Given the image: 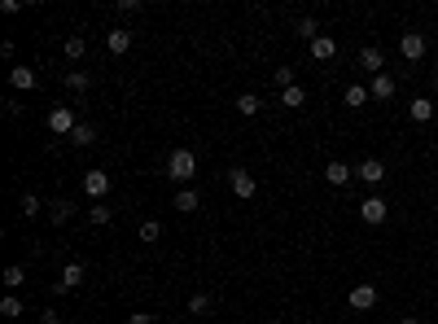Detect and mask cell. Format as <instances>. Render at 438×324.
<instances>
[{
	"label": "cell",
	"instance_id": "obj_1",
	"mask_svg": "<svg viewBox=\"0 0 438 324\" xmlns=\"http://www.w3.org/2000/svg\"><path fill=\"white\" fill-rule=\"evenodd\" d=\"M167 175L175 184H188V180L197 175V153L193 149H171L167 153Z\"/></svg>",
	"mask_w": 438,
	"mask_h": 324
},
{
	"label": "cell",
	"instance_id": "obj_2",
	"mask_svg": "<svg viewBox=\"0 0 438 324\" xmlns=\"http://www.w3.org/2000/svg\"><path fill=\"white\" fill-rule=\"evenodd\" d=\"M75 127H79V118H75L70 105H53V110H49V131H57V136L70 140V131H75Z\"/></svg>",
	"mask_w": 438,
	"mask_h": 324
},
{
	"label": "cell",
	"instance_id": "obj_3",
	"mask_svg": "<svg viewBox=\"0 0 438 324\" xmlns=\"http://www.w3.org/2000/svg\"><path fill=\"white\" fill-rule=\"evenodd\" d=\"M228 188H232V193H237V197H241V202H250V197L259 193V184H254V175H250V171H245V166H232V171H228Z\"/></svg>",
	"mask_w": 438,
	"mask_h": 324
},
{
	"label": "cell",
	"instance_id": "obj_4",
	"mask_svg": "<svg viewBox=\"0 0 438 324\" xmlns=\"http://www.w3.org/2000/svg\"><path fill=\"white\" fill-rule=\"evenodd\" d=\"M84 193L92 202H105V193H110V175L101 171V166H92V171H84Z\"/></svg>",
	"mask_w": 438,
	"mask_h": 324
},
{
	"label": "cell",
	"instance_id": "obj_5",
	"mask_svg": "<svg viewBox=\"0 0 438 324\" xmlns=\"http://www.w3.org/2000/svg\"><path fill=\"white\" fill-rule=\"evenodd\" d=\"M355 180H364L369 188H377V184L386 180V162H382V158H364L360 166H355Z\"/></svg>",
	"mask_w": 438,
	"mask_h": 324
},
{
	"label": "cell",
	"instance_id": "obj_6",
	"mask_svg": "<svg viewBox=\"0 0 438 324\" xmlns=\"http://www.w3.org/2000/svg\"><path fill=\"white\" fill-rule=\"evenodd\" d=\"M386 215H390V206H386V202L377 197V193L360 202V219H364V224H373V228H377V224H386Z\"/></svg>",
	"mask_w": 438,
	"mask_h": 324
},
{
	"label": "cell",
	"instance_id": "obj_7",
	"mask_svg": "<svg viewBox=\"0 0 438 324\" xmlns=\"http://www.w3.org/2000/svg\"><path fill=\"white\" fill-rule=\"evenodd\" d=\"M399 53H404L408 62H421V57H425V35H421V31L399 35Z\"/></svg>",
	"mask_w": 438,
	"mask_h": 324
},
{
	"label": "cell",
	"instance_id": "obj_8",
	"mask_svg": "<svg viewBox=\"0 0 438 324\" xmlns=\"http://www.w3.org/2000/svg\"><path fill=\"white\" fill-rule=\"evenodd\" d=\"M360 66L369 70V75H386V53L373 49V44H364V49H360Z\"/></svg>",
	"mask_w": 438,
	"mask_h": 324
},
{
	"label": "cell",
	"instance_id": "obj_9",
	"mask_svg": "<svg viewBox=\"0 0 438 324\" xmlns=\"http://www.w3.org/2000/svg\"><path fill=\"white\" fill-rule=\"evenodd\" d=\"M351 307L355 311H373L377 307V285H369V281L355 285V290H351Z\"/></svg>",
	"mask_w": 438,
	"mask_h": 324
},
{
	"label": "cell",
	"instance_id": "obj_10",
	"mask_svg": "<svg viewBox=\"0 0 438 324\" xmlns=\"http://www.w3.org/2000/svg\"><path fill=\"white\" fill-rule=\"evenodd\" d=\"M79 285H84V263H66L62 276H57V290L70 294V290H79Z\"/></svg>",
	"mask_w": 438,
	"mask_h": 324
},
{
	"label": "cell",
	"instance_id": "obj_11",
	"mask_svg": "<svg viewBox=\"0 0 438 324\" xmlns=\"http://www.w3.org/2000/svg\"><path fill=\"white\" fill-rule=\"evenodd\" d=\"M325 180H329V184H333V188H347L351 180H355V171H351V166L342 162V158H333V162L325 166Z\"/></svg>",
	"mask_w": 438,
	"mask_h": 324
},
{
	"label": "cell",
	"instance_id": "obj_12",
	"mask_svg": "<svg viewBox=\"0 0 438 324\" xmlns=\"http://www.w3.org/2000/svg\"><path fill=\"white\" fill-rule=\"evenodd\" d=\"M105 49H110L114 57H123V53H132V31H127V27H114L110 35H105Z\"/></svg>",
	"mask_w": 438,
	"mask_h": 324
},
{
	"label": "cell",
	"instance_id": "obj_13",
	"mask_svg": "<svg viewBox=\"0 0 438 324\" xmlns=\"http://www.w3.org/2000/svg\"><path fill=\"white\" fill-rule=\"evenodd\" d=\"M369 97L373 101H390V97H395V79H390V75H373L369 79Z\"/></svg>",
	"mask_w": 438,
	"mask_h": 324
},
{
	"label": "cell",
	"instance_id": "obj_14",
	"mask_svg": "<svg viewBox=\"0 0 438 324\" xmlns=\"http://www.w3.org/2000/svg\"><path fill=\"white\" fill-rule=\"evenodd\" d=\"M333 53H338V40H333V35H320V40H311V57H316V62H329Z\"/></svg>",
	"mask_w": 438,
	"mask_h": 324
},
{
	"label": "cell",
	"instance_id": "obj_15",
	"mask_svg": "<svg viewBox=\"0 0 438 324\" xmlns=\"http://www.w3.org/2000/svg\"><path fill=\"white\" fill-rule=\"evenodd\" d=\"M434 114H438V105H434L430 97H417V101H412V123H430Z\"/></svg>",
	"mask_w": 438,
	"mask_h": 324
},
{
	"label": "cell",
	"instance_id": "obj_16",
	"mask_svg": "<svg viewBox=\"0 0 438 324\" xmlns=\"http://www.w3.org/2000/svg\"><path fill=\"white\" fill-rule=\"evenodd\" d=\"M9 83H14L18 92H31V88H35V70H27V66H14V70H9Z\"/></svg>",
	"mask_w": 438,
	"mask_h": 324
},
{
	"label": "cell",
	"instance_id": "obj_17",
	"mask_svg": "<svg viewBox=\"0 0 438 324\" xmlns=\"http://www.w3.org/2000/svg\"><path fill=\"white\" fill-rule=\"evenodd\" d=\"M62 53L70 57V62H79V57H84V53H88V40H84V35H66V44H62Z\"/></svg>",
	"mask_w": 438,
	"mask_h": 324
},
{
	"label": "cell",
	"instance_id": "obj_18",
	"mask_svg": "<svg viewBox=\"0 0 438 324\" xmlns=\"http://www.w3.org/2000/svg\"><path fill=\"white\" fill-rule=\"evenodd\" d=\"M92 140H97V127H92V123H79L75 131H70V145H79V149H88Z\"/></svg>",
	"mask_w": 438,
	"mask_h": 324
},
{
	"label": "cell",
	"instance_id": "obj_19",
	"mask_svg": "<svg viewBox=\"0 0 438 324\" xmlns=\"http://www.w3.org/2000/svg\"><path fill=\"white\" fill-rule=\"evenodd\" d=\"M259 110H263V101L254 97V92H241V97H237V114H245V118H254Z\"/></svg>",
	"mask_w": 438,
	"mask_h": 324
},
{
	"label": "cell",
	"instance_id": "obj_20",
	"mask_svg": "<svg viewBox=\"0 0 438 324\" xmlns=\"http://www.w3.org/2000/svg\"><path fill=\"white\" fill-rule=\"evenodd\" d=\"M70 215H75V206H70V202H66V197H57V202H53V206H49V219H53L57 228H62V224L70 219Z\"/></svg>",
	"mask_w": 438,
	"mask_h": 324
},
{
	"label": "cell",
	"instance_id": "obj_21",
	"mask_svg": "<svg viewBox=\"0 0 438 324\" xmlns=\"http://www.w3.org/2000/svg\"><path fill=\"white\" fill-rule=\"evenodd\" d=\"M66 88L70 92H88L92 88V75H84V70H66Z\"/></svg>",
	"mask_w": 438,
	"mask_h": 324
},
{
	"label": "cell",
	"instance_id": "obj_22",
	"mask_svg": "<svg viewBox=\"0 0 438 324\" xmlns=\"http://www.w3.org/2000/svg\"><path fill=\"white\" fill-rule=\"evenodd\" d=\"M373 97H369V88H364V83H351V88H347V105H351V110H360V105H369Z\"/></svg>",
	"mask_w": 438,
	"mask_h": 324
},
{
	"label": "cell",
	"instance_id": "obj_23",
	"mask_svg": "<svg viewBox=\"0 0 438 324\" xmlns=\"http://www.w3.org/2000/svg\"><path fill=\"white\" fill-rule=\"evenodd\" d=\"M197 206H202V197H197L193 188H180V193H175V210L188 215V210H197Z\"/></svg>",
	"mask_w": 438,
	"mask_h": 324
},
{
	"label": "cell",
	"instance_id": "obj_24",
	"mask_svg": "<svg viewBox=\"0 0 438 324\" xmlns=\"http://www.w3.org/2000/svg\"><path fill=\"white\" fill-rule=\"evenodd\" d=\"M88 219H92V228H105V224H110V219H114V210H110V206H105V202H92V210H88Z\"/></svg>",
	"mask_w": 438,
	"mask_h": 324
},
{
	"label": "cell",
	"instance_id": "obj_25",
	"mask_svg": "<svg viewBox=\"0 0 438 324\" xmlns=\"http://www.w3.org/2000/svg\"><path fill=\"white\" fill-rule=\"evenodd\" d=\"M281 105H289V110L307 105V88H298V83H294V88H285V92H281Z\"/></svg>",
	"mask_w": 438,
	"mask_h": 324
},
{
	"label": "cell",
	"instance_id": "obj_26",
	"mask_svg": "<svg viewBox=\"0 0 438 324\" xmlns=\"http://www.w3.org/2000/svg\"><path fill=\"white\" fill-rule=\"evenodd\" d=\"M298 35H303L307 44H311V40H320V22H316V18H303V22H298Z\"/></svg>",
	"mask_w": 438,
	"mask_h": 324
},
{
	"label": "cell",
	"instance_id": "obj_27",
	"mask_svg": "<svg viewBox=\"0 0 438 324\" xmlns=\"http://www.w3.org/2000/svg\"><path fill=\"white\" fill-rule=\"evenodd\" d=\"M0 316H5V320H18V316H22V303H18L14 294H9V298H0Z\"/></svg>",
	"mask_w": 438,
	"mask_h": 324
},
{
	"label": "cell",
	"instance_id": "obj_28",
	"mask_svg": "<svg viewBox=\"0 0 438 324\" xmlns=\"http://www.w3.org/2000/svg\"><path fill=\"white\" fill-rule=\"evenodd\" d=\"M5 285H9V290H18V285H27V272H22L18 263H14V268H5Z\"/></svg>",
	"mask_w": 438,
	"mask_h": 324
},
{
	"label": "cell",
	"instance_id": "obj_29",
	"mask_svg": "<svg viewBox=\"0 0 438 324\" xmlns=\"http://www.w3.org/2000/svg\"><path fill=\"white\" fill-rule=\"evenodd\" d=\"M158 237H162L158 219H145V224H140V241H158Z\"/></svg>",
	"mask_w": 438,
	"mask_h": 324
},
{
	"label": "cell",
	"instance_id": "obj_30",
	"mask_svg": "<svg viewBox=\"0 0 438 324\" xmlns=\"http://www.w3.org/2000/svg\"><path fill=\"white\" fill-rule=\"evenodd\" d=\"M188 311H193V316H202V311H210V294H193V298H188Z\"/></svg>",
	"mask_w": 438,
	"mask_h": 324
},
{
	"label": "cell",
	"instance_id": "obj_31",
	"mask_svg": "<svg viewBox=\"0 0 438 324\" xmlns=\"http://www.w3.org/2000/svg\"><path fill=\"white\" fill-rule=\"evenodd\" d=\"M22 215H27V219L40 215V197H35V193H22Z\"/></svg>",
	"mask_w": 438,
	"mask_h": 324
},
{
	"label": "cell",
	"instance_id": "obj_32",
	"mask_svg": "<svg viewBox=\"0 0 438 324\" xmlns=\"http://www.w3.org/2000/svg\"><path fill=\"white\" fill-rule=\"evenodd\" d=\"M272 83H281V88H294V70H289V66L272 70Z\"/></svg>",
	"mask_w": 438,
	"mask_h": 324
},
{
	"label": "cell",
	"instance_id": "obj_33",
	"mask_svg": "<svg viewBox=\"0 0 438 324\" xmlns=\"http://www.w3.org/2000/svg\"><path fill=\"white\" fill-rule=\"evenodd\" d=\"M118 14H140V0H118Z\"/></svg>",
	"mask_w": 438,
	"mask_h": 324
},
{
	"label": "cell",
	"instance_id": "obj_34",
	"mask_svg": "<svg viewBox=\"0 0 438 324\" xmlns=\"http://www.w3.org/2000/svg\"><path fill=\"white\" fill-rule=\"evenodd\" d=\"M40 324H62V316H57V311L49 307V311H40Z\"/></svg>",
	"mask_w": 438,
	"mask_h": 324
},
{
	"label": "cell",
	"instance_id": "obj_35",
	"mask_svg": "<svg viewBox=\"0 0 438 324\" xmlns=\"http://www.w3.org/2000/svg\"><path fill=\"white\" fill-rule=\"evenodd\" d=\"M127 324H153V316H145V311H136V316L127 320Z\"/></svg>",
	"mask_w": 438,
	"mask_h": 324
},
{
	"label": "cell",
	"instance_id": "obj_36",
	"mask_svg": "<svg viewBox=\"0 0 438 324\" xmlns=\"http://www.w3.org/2000/svg\"><path fill=\"white\" fill-rule=\"evenodd\" d=\"M399 324H421V320H417V316H404V320H399Z\"/></svg>",
	"mask_w": 438,
	"mask_h": 324
},
{
	"label": "cell",
	"instance_id": "obj_37",
	"mask_svg": "<svg viewBox=\"0 0 438 324\" xmlns=\"http://www.w3.org/2000/svg\"><path fill=\"white\" fill-rule=\"evenodd\" d=\"M434 92H438V75H434Z\"/></svg>",
	"mask_w": 438,
	"mask_h": 324
}]
</instances>
